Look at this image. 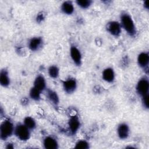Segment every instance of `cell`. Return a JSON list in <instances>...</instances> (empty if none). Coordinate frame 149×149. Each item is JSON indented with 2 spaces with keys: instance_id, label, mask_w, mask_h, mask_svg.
<instances>
[{
  "instance_id": "cell-1",
  "label": "cell",
  "mask_w": 149,
  "mask_h": 149,
  "mask_svg": "<svg viewBox=\"0 0 149 149\" xmlns=\"http://www.w3.org/2000/svg\"><path fill=\"white\" fill-rule=\"evenodd\" d=\"M120 25L130 36L133 37L137 33V30L132 16L127 13L124 12L120 15Z\"/></svg>"
},
{
  "instance_id": "cell-26",
  "label": "cell",
  "mask_w": 149,
  "mask_h": 149,
  "mask_svg": "<svg viewBox=\"0 0 149 149\" xmlns=\"http://www.w3.org/2000/svg\"><path fill=\"white\" fill-rule=\"evenodd\" d=\"M6 148L8 149H13L14 148V146L12 143H8L6 147Z\"/></svg>"
},
{
  "instance_id": "cell-24",
  "label": "cell",
  "mask_w": 149,
  "mask_h": 149,
  "mask_svg": "<svg viewBox=\"0 0 149 149\" xmlns=\"http://www.w3.org/2000/svg\"><path fill=\"white\" fill-rule=\"evenodd\" d=\"M44 19V15L41 13H38V15L37 16V17H36V20L37 22H41L42 21V20Z\"/></svg>"
},
{
  "instance_id": "cell-9",
  "label": "cell",
  "mask_w": 149,
  "mask_h": 149,
  "mask_svg": "<svg viewBox=\"0 0 149 149\" xmlns=\"http://www.w3.org/2000/svg\"><path fill=\"white\" fill-rule=\"evenodd\" d=\"M64 91L68 94L74 92L77 88V81L73 78H69L64 80L62 83Z\"/></svg>"
},
{
  "instance_id": "cell-18",
  "label": "cell",
  "mask_w": 149,
  "mask_h": 149,
  "mask_svg": "<svg viewBox=\"0 0 149 149\" xmlns=\"http://www.w3.org/2000/svg\"><path fill=\"white\" fill-rule=\"evenodd\" d=\"M41 91L35 88L34 87H32L29 91V96L34 101H38L41 100Z\"/></svg>"
},
{
  "instance_id": "cell-23",
  "label": "cell",
  "mask_w": 149,
  "mask_h": 149,
  "mask_svg": "<svg viewBox=\"0 0 149 149\" xmlns=\"http://www.w3.org/2000/svg\"><path fill=\"white\" fill-rule=\"evenodd\" d=\"M141 102L143 107L146 109H148L149 108V100H148V94L144 95L141 97Z\"/></svg>"
},
{
  "instance_id": "cell-25",
  "label": "cell",
  "mask_w": 149,
  "mask_h": 149,
  "mask_svg": "<svg viewBox=\"0 0 149 149\" xmlns=\"http://www.w3.org/2000/svg\"><path fill=\"white\" fill-rule=\"evenodd\" d=\"M143 6H144V8L145 9H146L147 10L149 8V5H148V1H145L143 3Z\"/></svg>"
},
{
  "instance_id": "cell-14",
  "label": "cell",
  "mask_w": 149,
  "mask_h": 149,
  "mask_svg": "<svg viewBox=\"0 0 149 149\" xmlns=\"http://www.w3.org/2000/svg\"><path fill=\"white\" fill-rule=\"evenodd\" d=\"M102 79L107 83H111L113 82L115 79V73L112 68H107L102 72Z\"/></svg>"
},
{
  "instance_id": "cell-7",
  "label": "cell",
  "mask_w": 149,
  "mask_h": 149,
  "mask_svg": "<svg viewBox=\"0 0 149 149\" xmlns=\"http://www.w3.org/2000/svg\"><path fill=\"white\" fill-rule=\"evenodd\" d=\"M118 137L120 140H125L128 138L130 134V128L129 125L126 123H120L116 129Z\"/></svg>"
},
{
  "instance_id": "cell-21",
  "label": "cell",
  "mask_w": 149,
  "mask_h": 149,
  "mask_svg": "<svg viewBox=\"0 0 149 149\" xmlns=\"http://www.w3.org/2000/svg\"><path fill=\"white\" fill-rule=\"evenodd\" d=\"M74 148L77 149H88L90 148V144L85 140H79L76 143Z\"/></svg>"
},
{
  "instance_id": "cell-15",
  "label": "cell",
  "mask_w": 149,
  "mask_h": 149,
  "mask_svg": "<svg viewBox=\"0 0 149 149\" xmlns=\"http://www.w3.org/2000/svg\"><path fill=\"white\" fill-rule=\"evenodd\" d=\"M61 9L64 14L70 15L73 13L74 8L73 3L71 1H65L62 3L61 6Z\"/></svg>"
},
{
  "instance_id": "cell-12",
  "label": "cell",
  "mask_w": 149,
  "mask_h": 149,
  "mask_svg": "<svg viewBox=\"0 0 149 149\" xmlns=\"http://www.w3.org/2000/svg\"><path fill=\"white\" fill-rule=\"evenodd\" d=\"M33 87L37 88L41 92L46 90L47 83L45 77L42 74H38L33 82Z\"/></svg>"
},
{
  "instance_id": "cell-4",
  "label": "cell",
  "mask_w": 149,
  "mask_h": 149,
  "mask_svg": "<svg viewBox=\"0 0 149 149\" xmlns=\"http://www.w3.org/2000/svg\"><path fill=\"white\" fill-rule=\"evenodd\" d=\"M137 93L141 97L142 96L148 94L149 93V81L146 77L140 78L137 83L136 86Z\"/></svg>"
},
{
  "instance_id": "cell-11",
  "label": "cell",
  "mask_w": 149,
  "mask_h": 149,
  "mask_svg": "<svg viewBox=\"0 0 149 149\" xmlns=\"http://www.w3.org/2000/svg\"><path fill=\"white\" fill-rule=\"evenodd\" d=\"M42 45V39L40 37H32L28 42V47L31 51H38Z\"/></svg>"
},
{
  "instance_id": "cell-22",
  "label": "cell",
  "mask_w": 149,
  "mask_h": 149,
  "mask_svg": "<svg viewBox=\"0 0 149 149\" xmlns=\"http://www.w3.org/2000/svg\"><path fill=\"white\" fill-rule=\"evenodd\" d=\"M92 1L90 0H77L76 1V4L82 9H87L92 4Z\"/></svg>"
},
{
  "instance_id": "cell-6",
  "label": "cell",
  "mask_w": 149,
  "mask_h": 149,
  "mask_svg": "<svg viewBox=\"0 0 149 149\" xmlns=\"http://www.w3.org/2000/svg\"><path fill=\"white\" fill-rule=\"evenodd\" d=\"M70 56L73 61V63L76 66H80L82 63V55L79 49V48L74 46L72 45L70 48Z\"/></svg>"
},
{
  "instance_id": "cell-20",
  "label": "cell",
  "mask_w": 149,
  "mask_h": 149,
  "mask_svg": "<svg viewBox=\"0 0 149 149\" xmlns=\"http://www.w3.org/2000/svg\"><path fill=\"white\" fill-rule=\"evenodd\" d=\"M59 69L56 65H51L48 69V73L49 76L53 79H56L59 75Z\"/></svg>"
},
{
  "instance_id": "cell-16",
  "label": "cell",
  "mask_w": 149,
  "mask_h": 149,
  "mask_svg": "<svg viewBox=\"0 0 149 149\" xmlns=\"http://www.w3.org/2000/svg\"><path fill=\"white\" fill-rule=\"evenodd\" d=\"M10 83L8 72L6 69H2L0 73V84L3 87H7Z\"/></svg>"
},
{
  "instance_id": "cell-10",
  "label": "cell",
  "mask_w": 149,
  "mask_h": 149,
  "mask_svg": "<svg viewBox=\"0 0 149 149\" xmlns=\"http://www.w3.org/2000/svg\"><path fill=\"white\" fill-rule=\"evenodd\" d=\"M137 62L138 65L142 69L146 70L148 68L149 55L147 52H141L137 56Z\"/></svg>"
},
{
  "instance_id": "cell-13",
  "label": "cell",
  "mask_w": 149,
  "mask_h": 149,
  "mask_svg": "<svg viewBox=\"0 0 149 149\" xmlns=\"http://www.w3.org/2000/svg\"><path fill=\"white\" fill-rule=\"evenodd\" d=\"M43 146L46 149H57L58 148V143L53 137L46 136L42 141Z\"/></svg>"
},
{
  "instance_id": "cell-8",
  "label": "cell",
  "mask_w": 149,
  "mask_h": 149,
  "mask_svg": "<svg viewBox=\"0 0 149 149\" xmlns=\"http://www.w3.org/2000/svg\"><path fill=\"white\" fill-rule=\"evenodd\" d=\"M80 127V122L77 115H72L68 120L69 130L72 134H75Z\"/></svg>"
},
{
  "instance_id": "cell-2",
  "label": "cell",
  "mask_w": 149,
  "mask_h": 149,
  "mask_svg": "<svg viewBox=\"0 0 149 149\" xmlns=\"http://www.w3.org/2000/svg\"><path fill=\"white\" fill-rule=\"evenodd\" d=\"M15 127L13 122L10 119L4 120L0 126V137L5 140L14 134Z\"/></svg>"
},
{
  "instance_id": "cell-3",
  "label": "cell",
  "mask_w": 149,
  "mask_h": 149,
  "mask_svg": "<svg viewBox=\"0 0 149 149\" xmlns=\"http://www.w3.org/2000/svg\"><path fill=\"white\" fill-rule=\"evenodd\" d=\"M14 134L20 140L26 141L31 136L30 130L23 123H17L15 127Z\"/></svg>"
},
{
  "instance_id": "cell-5",
  "label": "cell",
  "mask_w": 149,
  "mask_h": 149,
  "mask_svg": "<svg viewBox=\"0 0 149 149\" xmlns=\"http://www.w3.org/2000/svg\"><path fill=\"white\" fill-rule=\"evenodd\" d=\"M106 29L111 35L115 37H119L122 31V27L120 23L116 21H111L108 22L107 24Z\"/></svg>"
},
{
  "instance_id": "cell-17",
  "label": "cell",
  "mask_w": 149,
  "mask_h": 149,
  "mask_svg": "<svg viewBox=\"0 0 149 149\" xmlns=\"http://www.w3.org/2000/svg\"><path fill=\"white\" fill-rule=\"evenodd\" d=\"M47 97L48 99L51 102H52L53 104L57 105L59 102V96L57 94V93L51 90V89H47Z\"/></svg>"
},
{
  "instance_id": "cell-19",
  "label": "cell",
  "mask_w": 149,
  "mask_h": 149,
  "mask_svg": "<svg viewBox=\"0 0 149 149\" xmlns=\"http://www.w3.org/2000/svg\"><path fill=\"white\" fill-rule=\"evenodd\" d=\"M30 130H34L37 126V123L35 119L31 116H26L23 119V122Z\"/></svg>"
}]
</instances>
